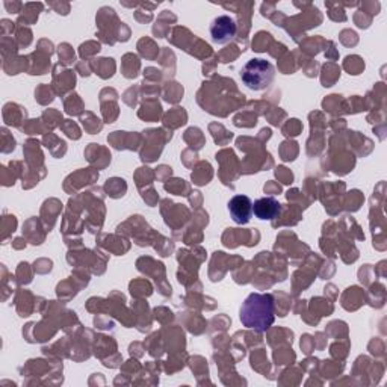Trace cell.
Returning a JSON list of instances; mask_svg holds the SVG:
<instances>
[{
	"instance_id": "cell-3",
	"label": "cell",
	"mask_w": 387,
	"mask_h": 387,
	"mask_svg": "<svg viewBox=\"0 0 387 387\" xmlns=\"http://www.w3.org/2000/svg\"><path fill=\"white\" fill-rule=\"evenodd\" d=\"M236 31H238V26H236V21L230 16H220L214 21L210 23V38L215 44H227L230 43Z\"/></svg>"
},
{
	"instance_id": "cell-2",
	"label": "cell",
	"mask_w": 387,
	"mask_h": 387,
	"mask_svg": "<svg viewBox=\"0 0 387 387\" xmlns=\"http://www.w3.org/2000/svg\"><path fill=\"white\" fill-rule=\"evenodd\" d=\"M239 76L248 90L264 91L276 78V68H274L269 61L254 58L249 59L242 67Z\"/></svg>"
},
{
	"instance_id": "cell-1",
	"label": "cell",
	"mask_w": 387,
	"mask_h": 387,
	"mask_svg": "<svg viewBox=\"0 0 387 387\" xmlns=\"http://www.w3.org/2000/svg\"><path fill=\"white\" fill-rule=\"evenodd\" d=\"M241 322L244 327L257 333H265L272 324L274 316V298L271 294H249L242 303Z\"/></svg>"
},
{
	"instance_id": "cell-5",
	"label": "cell",
	"mask_w": 387,
	"mask_h": 387,
	"mask_svg": "<svg viewBox=\"0 0 387 387\" xmlns=\"http://www.w3.org/2000/svg\"><path fill=\"white\" fill-rule=\"evenodd\" d=\"M282 212V205L274 197L259 198L253 203V214L262 221L276 220Z\"/></svg>"
},
{
	"instance_id": "cell-4",
	"label": "cell",
	"mask_w": 387,
	"mask_h": 387,
	"mask_svg": "<svg viewBox=\"0 0 387 387\" xmlns=\"http://www.w3.org/2000/svg\"><path fill=\"white\" fill-rule=\"evenodd\" d=\"M227 207L232 220L236 224H247L253 217V202L247 195H234Z\"/></svg>"
}]
</instances>
